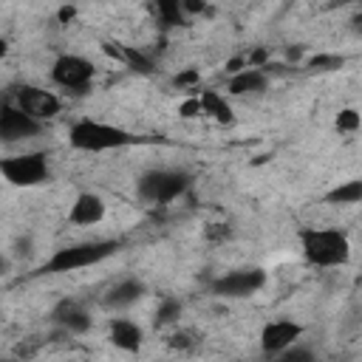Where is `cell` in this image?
<instances>
[{"mask_svg":"<svg viewBox=\"0 0 362 362\" xmlns=\"http://www.w3.org/2000/svg\"><path fill=\"white\" fill-rule=\"evenodd\" d=\"M300 249H303L305 260L311 266H320V269L345 266L351 260V240L339 229H322V226L303 229L300 232Z\"/></svg>","mask_w":362,"mask_h":362,"instance_id":"1","label":"cell"},{"mask_svg":"<svg viewBox=\"0 0 362 362\" xmlns=\"http://www.w3.org/2000/svg\"><path fill=\"white\" fill-rule=\"evenodd\" d=\"M139 136H133L124 127L96 122V119H79L68 127V144L82 153H102V150H119L127 144H136Z\"/></svg>","mask_w":362,"mask_h":362,"instance_id":"2","label":"cell"},{"mask_svg":"<svg viewBox=\"0 0 362 362\" xmlns=\"http://www.w3.org/2000/svg\"><path fill=\"white\" fill-rule=\"evenodd\" d=\"M116 252H119V240H85V243H74V246L57 249L51 255V260L42 266V272H48V274L76 272V269L102 263V260H107Z\"/></svg>","mask_w":362,"mask_h":362,"instance_id":"3","label":"cell"},{"mask_svg":"<svg viewBox=\"0 0 362 362\" xmlns=\"http://www.w3.org/2000/svg\"><path fill=\"white\" fill-rule=\"evenodd\" d=\"M189 187V175L181 170H147L136 181V192L147 204H170L181 198Z\"/></svg>","mask_w":362,"mask_h":362,"instance_id":"4","label":"cell"},{"mask_svg":"<svg viewBox=\"0 0 362 362\" xmlns=\"http://www.w3.org/2000/svg\"><path fill=\"white\" fill-rule=\"evenodd\" d=\"M0 173L14 187H37L48 181V161L45 153H23L0 161Z\"/></svg>","mask_w":362,"mask_h":362,"instance_id":"5","label":"cell"},{"mask_svg":"<svg viewBox=\"0 0 362 362\" xmlns=\"http://www.w3.org/2000/svg\"><path fill=\"white\" fill-rule=\"evenodd\" d=\"M51 79L65 90L85 93L90 79H93V65L79 54H62L51 65Z\"/></svg>","mask_w":362,"mask_h":362,"instance_id":"6","label":"cell"},{"mask_svg":"<svg viewBox=\"0 0 362 362\" xmlns=\"http://www.w3.org/2000/svg\"><path fill=\"white\" fill-rule=\"evenodd\" d=\"M266 286V272L252 266V269H238V272H229V274H221L218 280H212V294L215 297H229V300H238V297H249L255 291H260Z\"/></svg>","mask_w":362,"mask_h":362,"instance_id":"7","label":"cell"},{"mask_svg":"<svg viewBox=\"0 0 362 362\" xmlns=\"http://www.w3.org/2000/svg\"><path fill=\"white\" fill-rule=\"evenodd\" d=\"M14 105L20 110H25L37 122H48V119H54L59 113V99L51 90L37 88V85H20L14 90Z\"/></svg>","mask_w":362,"mask_h":362,"instance_id":"8","label":"cell"},{"mask_svg":"<svg viewBox=\"0 0 362 362\" xmlns=\"http://www.w3.org/2000/svg\"><path fill=\"white\" fill-rule=\"evenodd\" d=\"M42 130V122L31 119L25 110H20L14 102H3L0 107V139L6 144H14V141H23V139H31Z\"/></svg>","mask_w":362,"mask_h":362,"instance_id":"9","label":"cell"},{"mask_svg":"<svg viewBox=\"0 0 362 362\" xmlns=\"http://www.w3.org/2000/svg\"><path fill=\"white\" fill-rule=\"evenodd\" d=\"M303 337V325L294 320H274L269 325H263L260 331V348L269 356H280L283 351H288L291 345H297V339Z\"/></svg>","mask_w":362,"mask_h":362,"instance_id":"10","label":"cell"},{"mask_svg":"<svg viewBox=\"0 0 362 362\" xmlns=\"http://www.w3.org/2000/svg\"><path fill=\"white\" fill-rule=\"evenodd\" d=\"M51 322L62 334H85L90 328V314L79 300H59L51 311Z\"/></svg>","mask_w":362,"mask_h":362,"instance_id":"11","label":"cell"},{"mask_svg":"<svg viewBox=\"0 0 362 362\" xmlns=\"http://www.w3.org/2000/svg\"><path fill=\"white\" fill-rule=\"evenodd\" d=\"M105 218V201L96 195V192H79L71 204V212H68V221L76 223V226H93Z\"/></svg>","mask_w":362,"mask_h":362,"instance_id":"12","label":"cell"},{"mask_svg":"<svg viewBox=\"0 0 362 362\" xmlns=\"http://www.w3.org/2000/svg\"><path fill=\"white\" fill-rule=\"evenodd\" d=\"M107 337H110V342H113L119 351H127V354H136V351L141 348V339H144L141 328H139L133 320H124V317L110 320Z\"/></svg>","mask_w":362,"mask_h":362,"instance_id":"13","label":"cell"},{"mask_svg":"<svg viewBox=\"0 0 362 362\" xmlns=\"http://www.w3.org/2000/svg\"><path fill=\"white\" fill-rule=\"evenodd\" d=\"M144 297V283L141 280H136V277H124V280H119L107 294H105V305L107 308H127V305H133L136 300H141Z\"/></svg>","mask_w":362,"mask_h":362,"instance_id":"14","label":"cell"},{"mask_svg":"<svg viewBox=\"0 0 362 362\" xmlns=\"http://www.w3.org/2000/svg\"><path fill=\"white\" fill-rule=\"evenodd\" d=\"M269 85V74L260 68H246L229 79V93L232 96H249V93H263Z\"/></svg>","mask_w":362,"mask_h":362,"instance_id":"15","label":"cell"},{"mask_svg":"<svg viewBox=\"0 0 362 362\" xmlns=\"http://www.w3.org/2000/svg\"><path fill=\"white\" fill-rule=\"evenodd\" d=\"M198 99H201V110H204L206 116H212L215 122H221V124H232V122H235V113H232V107L226 105V99H223L221 93L204 90Z\"/></svg>","mask_w":362,"mask_h":362,"instance_id":"16","label":"cell"},{"mask_svg":"<svg viewBox=\"0 0 362 362\" xmlns=\"http://www.w3.org/2000/svg\"><path fill=\"white\" fill-rule=\"evenodd\" d=\"M359 201H362V178L345 181L331 192H325V204H359Z\"/></svg>","mask_w":362,"mask_h":362,"instance_id":"17","label":"cell"},{"mask_svg":"<svg viewBox=\"0 0 362 362\" xmlns=\"http://www.w3.org/2000/svg\"><path fill=\"white\" fill-rule=\"evenodd\" d=\"M153 11L158 14L161 25H181V23L187 20L181 0H158V3L153 6Z\"/></svg>","mask_w":362,"mask_h":362,"instance_id":"18","label":"cell"},{"mask_svg":"<svg viewBox=\"0 0 362 362\" xmlns=\"http://www.w3.org/2000/svg\"><path fill=\"white\" fill-rule=\"evenodd\" d=\"M181 300H175V297H164L161 303H158V308H156V317H153V322L158 325V328H164V325H173V322H178V317H181Z\"/></svg>","mask_w":362,"mask_h":362,"instance_id":"19","label":"cell"},{"mask_svg":"<svg viewBox=\"0 0 362 362\" xmlns=\"http://www.w3.org/2000/svg\"><path fill=\"white\" fill-rule=\"evenodd\" d=\"M124 65H130V68L139 71V74H153V68H156L153 57H147L144 51L130 48V45H124Z\"/></svg>","mask_w":362,"mask_h":362,"instance_id":"20","label":"cell"},{"mask_svg":"<svg viewBox=\"0 0 362 362\" xmlns=\"http://www.w3.org/2000/svg\"><path fill=\"white\" fill-rule=\"evenodd\" d=\"M342 65H345V57H339V54H317L308 59V68H314V71H337Z\"/></svg>","mask_w":362,"mask_h":362,"instance_id":"21","label":"cell"},{"mask_svg":"<svg viewBox=\"0 0 362 362\" xmlns=\"http://www.w3.org/2000/svg\"><path fill=\"white\" fill-rule=\"evenodd\" d=\"M359 124H362V116L354 107L339 110V116H337V130L339 133H354V130H359Z\"/></svg>","mask_w":362,"mask_h":362,"instance_id":"22","label":"cell"},{"mask_svg":"<svg viewBox=\"0 0 362 362\" xmlns=\"http://www.w3.org/2000/svg\"><path fill=\"white\" fill-rule=\"evenodd\" d=\"M170 348H181V351H187V348H192L195 342H198V334L195 331H189V328H184V331H175V334H170Z\"/></svg>","mask_w":362,"mask_h":362,"instance_id":"23","label":"cell"},{"mask_svg":"<svg viewBox=\"0 0 362 362\" xmlns=\"http://www.w3.org/2000/svg\"><path fill=\"white\" fill-rule=\"evenodd\" d=\"M198 71L195 68H187V71H181V74H175L173 76V85L175 88H192V85H198Z\"/></svg>","mask_w":362,"mask_h":362,"instance_id":"24","label":"cell"},{"mask_svg":"<svg viewBox=\"0 0 362 362\" xmlns=\"http://www.w3.org/2000/svg\"><path fill=\"white\" fill-rule=\"evenodd\" d=\"M178 113H181L184 119H192V116L204 113V110H201V99H198V96H195V99H187V102L178 107Z\"/></svg>","mask_w":362,"mask_h":362,"instance_id":"25","label":"cell"},{"mask_svg":"<svg viewBox=\"0 0 362 362\" xmlns=\"http://www.w3.org/2000/svg\"><path fill=\"white\" fill-rule=\"evenodd\" d=\"M226 238H229L226 223H212V229H206V240H226Z\"/></svg>","mask_w":362,"mask_h":362,"instance_id":"26","label":"cell"},{"mask_svg":"<svg viewBox=\"0 0 362 362\" xmlns=\"http://www.w3.org/2000/svg\"><path fill=\"white\" fill-rule=\"evenodd\" d=\"M249 68V59H243V57H235V59H229L226 62V71L235 76V74H240V71H246Z\"/></svg>","mask_w":362,"mask_h":362,"instance_id":"27","label":"cell"},{"mask_svg":"<svg viewBox=\"0 0 362 362\" xmlns=\"http://www.w3.org/2000/svg\"><path fill=\"white\" fill-rule=\"evenodd\" d=\"M74 14H76V8H74V6H62V8H59V20H62V23H68Z\"/></svg>","mask_w":362,"mask_h":362,"instance_id":"28","label":"cell"},{"mask_svg":"<svg viewBox=\"0 0 362 362\" xmlns=\"http://www.w3.org/2000/svg\"><path fill=\"white\" fill-rule=\"evenodd\" d=\"M351 31H356V34H362V11H356V14L351 17Z\"/></svg>","mask_w":362,"mask_h":362,"instance_id":"29","label":"cell"},{"mask_svg":"<svg viewBox=\"0 0 362 362\" xmlns=\"http://www.w3.org/2000/svg\"><path fill=\"white\" fill-rule=\"evenodd\" d=\"M6 362H11V359H6Z\"/></svg>","mask_w":362,"mask_h":362,"instance_id":"30","label":"cell"}]
</instances>
